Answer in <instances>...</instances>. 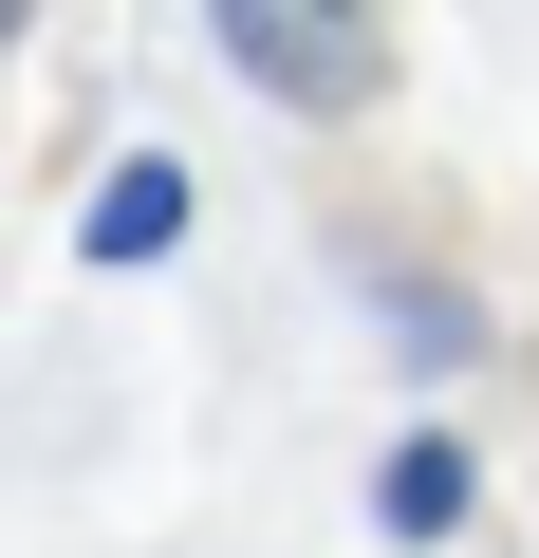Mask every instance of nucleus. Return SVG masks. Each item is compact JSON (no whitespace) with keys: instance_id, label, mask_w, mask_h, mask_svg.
Listing matches in <instances>:
<instances>
[{"instance_id":"nucleus-1","label":"nucleus","mask_w":539,"mask_h":558,"mask_svg":"<svg viewBox=\"0 0 539 558\" xmlns=\"http://www.w3.org/2000/svg\"><path fill=\"white\" fill-rule=\"evenodd\" d=\"M223 57L280 94V112H354L391 75V20H372V0H223Z\"/></svg>"},{"instance_id":"nucleus-2","label":"nucleus","mask_w":539,"mask_h":558,"mask_svg":"<svg viewBox=\"0 0 539 558\" xmlns=\"http://www.w3.org/2000/svg\"><path fill=\"white\" fill-rule=\"evenodd\" d=\"M168 242H186V168H168V149H131V168L94 186V260H168Z\"/></svg>"},{"instance_id":"nucleus-3","label":"nucleus","mask_w":539,"mask_h":558,"mask_svg":"<svg viewBox=\"0 0 539 558\" xmlns=\"http://www.w3.org/2000/svg\"><path fill=\"white\" fill-rule=\"evenodd\" d=\"M465 521V447H391V539H446Z\"/></svg>"},{"instance_id":"nucleus-4","label":"nucleus","mask_w":539,"mask_h":558,"mask_svg":"<svg viewBox=\"0 0 539 558\" xmlns=\"http://www.w3.org/2000/svg\"><path fill=\"white\" fill-rule=\"evenodd\" d=\"M0 20H20V0H0Z\"/></svg>"}]
</instances>
